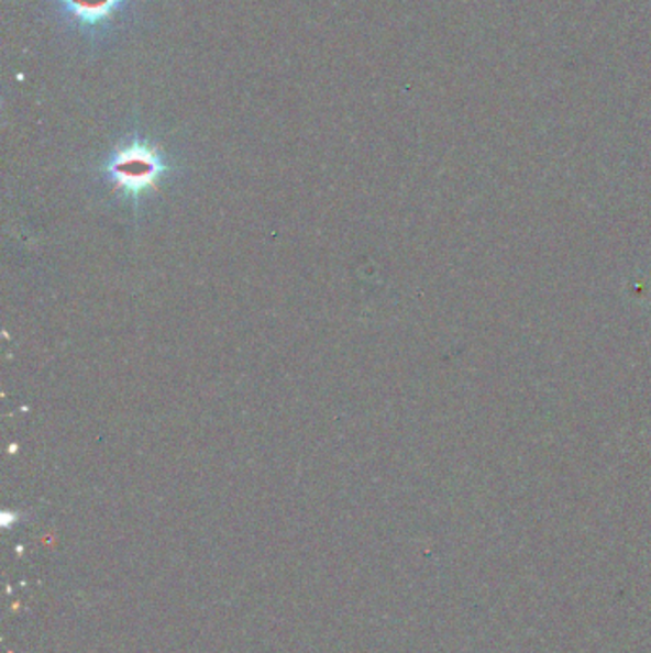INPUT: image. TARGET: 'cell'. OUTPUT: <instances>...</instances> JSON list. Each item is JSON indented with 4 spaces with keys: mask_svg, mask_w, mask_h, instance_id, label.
<instances>
[{
    "mask_svg": "<svg viewBox=\"0 0 651 653\" xmlns=\"http://www.w3.org/2000/svg\"><path fill=\"white\" fill-rule=\"evenodd\" d=\"M137 0H48L59 27L85 43L111 41L131 22Z\"/></svg>",
    "mask_w": 651,
    "mask_h": 653,
    "instance_id": "1",
    "label": "cell"
},
{
    "mask_svg": "<svg viewBox=\"0 0 651 653\" xmlns=\"http://www.w3.org/2000/svg\"><path fill=\"white\" fill-rule=\"evenodd\" d=\"M165 170L167 163L159 147L142 139H132L119 145L106 163L109 178L115 181L117 188L131 196L155 188Z\"/></svg>",
    "mask_w": 651,
    "mask_h": 653,
    "instance_id": "2",
    "label": "cell"
}]
</instances>
